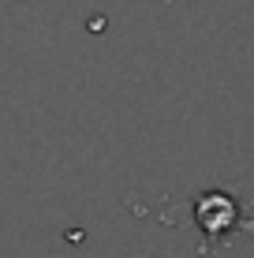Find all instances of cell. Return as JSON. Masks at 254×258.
Wrapping results in <instances>:
<instances>
[{"label":"cell","mask_w":254,"mask_h":258,"mask_svg":"<svg viewBox=\"0 0 254 258\" xmlns=\"http://www.w3.org/2000/svg\"><path fill=\"white\" fill-rule=\"evenodd\" d=\"M198 221H202V228L209 236H217V232H224V228L232 225V217H235V202L228 199V195H202L198 199Z\"/></svg>","instance_id":"6da1fadb"}]
</instances>
